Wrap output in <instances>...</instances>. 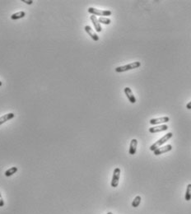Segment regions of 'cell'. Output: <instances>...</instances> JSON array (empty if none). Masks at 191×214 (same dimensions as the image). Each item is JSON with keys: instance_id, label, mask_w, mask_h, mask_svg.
Instances as JSON below:
<instances>
[{"instance_id": "1", "label": "cell", "mask_w": 191, "mask_h": 214, "mask_svg": "<svg viewBox=\"0 0 191 214\" xmlns=\"http://www.w3.org/2000/svg\"><path fill=\"white\" fill-rule=\"evenodd\" d=\"M172 136H173V134L171 133V132H170V133H167L166 135H164L163 137H161V138L159 140H157V142H156L155 143H153L152 145L150 146V151H155L156 149H157L158 148H160L161 145H163L166 142H167L168 140H170L171 138H172Z\"/></svg>"}, {"instance_id": "2", "label": "cell", "mask_w": 191, "mask_h": 214, "mask_svg": "<svg viewBox=\"0 0 191 214\" xmlns=\"http://www.w3.org/2000/svg\"><path fill=\"white\" fill-rule=\"evenodd\" d=\"M140 66L141 63L138 62V61H136V62L130 63L126 64V65L117 67L116 69H115V72H117V73H123V72L129 71V70H132V69H138V68H139Z\"/></svg>"}, {"instance_id": "3", "label": "cell", "mask_w": 191, "mask_h": 214, "mask_svg": "<svg viewBox=\"0 0 191 214\" xmlns=\"http://www.w3.org/2000/svg\"><path fill=\"white\" fill-rule=\"evenodd\" d=\"M87 12L91 13L92 15L100 16V17H109L112 14V12L110 10H100V9L95 8L92 7H90L87 9Z\"/></svg>"}, {"instance_id": "4", "label": "cell", "mask_w": 191, "mask_h": 214, "mask_svg": "<svg viewBox=\"0 0 191 214\" xmlns=\"http://www.w3.org/2000/svg\"><path fill=\"white\" fill-rule=\"evenodd\" d=\"M120 169L119 168H115L114 170L113 176H112V180H111V185L112 188H116L119 185V177H120Z\"/></svg>"}, {"instance_id": "5", "label": "cell", "mask_w": 191, "mask_h": 214, "mask_svg": "<svg viewBox=\"0 0 191 214\" xmlns=\"http://www.w3.org/2000/svg\"><path fill=\"white\" fill-rule=\"evenodd\" d=\"M172 150V145L170 144H167L166 146H163V147H160L157 149H156L155 151H153V153L155 156H159V155L164 154V153H167V152H170Z\"/></svg>"}, {"instance_id": "6", "label": "cell", "mask_w": 191, "mask_h": 214, "mask_svg": "<svg viewBox=\"0 0 191 214\" xmlns=\"http://www.w3.org/2000/svg\"><path fill=\"white\" fill-rule=\"evenodd\" d=\"M170 121V118L168 116H164V117H160V118H157V119H152L149 120V124L152 125H164L166 123Z\"/></svg>"}, {"instance_id": "7", "label": "cell", "mask_w": 191, "mask_h": 214, "mask_svg": "<svg viewBox=\"0 0 191 214\" xmlns=\"http://www.w3.org/2000/svg\"><path fill=\"white\" fill-rule=\"evenodd\" d=\"M168 129V126L166 124L164 125H160L157 126H154V127H151L149 128V132L151 134H156V133H160V132H163Z\"/></svg>"}, {"instance_id": "8", "label": "cell", "mask_w": 191, "mask_h": 214, "mask_svg": "<svg viewBox=\"0 0 191 214\" xmlns=\"http://www.w3.org/2000/svg\"><path fill=\"white\" fill-rule=\"evenodd\" d=\"M124 92H125V93L126 96H127V98H128V100L129 101L130 103H132V104L136 103V98H135V96L134 95L133 92H132V90L130 89L129 87H128V86L125 87Z\"/></svg>"}, {"instance_id": "9", "label": "cell", "mask_w": 191, "mask_h": 214, "mask_svg": "<svg viewBox=\"0 0 191 214\" xmlns=\"http://www.w3.org/2000/svg\"><path fill=\"white\" fill-rule=\"evenodd\" d=\"M84 30L91 36V38L94 41H98L99 36H97V34L92 30V28L90 27V26H86V27H84Z\"/></svg>"}, {"instance_id": "10", "label": "cell", "mask_w": 191, "mask_h": 214, "mask_svg": "<svg viewBox=\"0 0 191 214\" xmlns=\"http://www.w3.org/2000/svg\"><path fill=\"white\" fill-rule=\"evenodd\" d=\"M90 19H91V21H92V22L93 23V26L95 27V30L96 31V32H101L102 31V28L101 24H100V22L98 21L97 18H96V16L92 15L90 17Z\"/></svg>"}, {"instance_id": "11", "label": "cell", "mask_w": 191, "mask_h": 214, "mask_svg": "<svg viewBox=\"0 0 191 214\" xmlns=\"http://www.w3.org/2000/svg\"><path fill=\"white\" fill-rule=\"evenodd\" d=\"M137 146H138V140L136 138L131 140L130 145H129V149H128V153L130 155H134L137 152Z\"/></svg>"}, {"instance_id": "12", "label": "cell", "mask_w": 191, "mask_h": 214, "mask_svg": "<svg viewBox=\"0 0 191 214\" xmlns=\"http://www.w3.org/2000/svg\"><path fill=\"white\" fill-rule=\"evenodd\" d=\"M14 114L13 113H8L4 115L1 116L0 117V125H2L3 124H4L7 121H8L10 119H12V118H14Z\"/></svg>"}, {"instance_id": "13", "label": "cell", "mask_w": 191, "mask_h": 214, "mask_svg": "<svg viewBox=\"0 0 191 214\" xmlns=\"http://www.w3.org/2000/svg\"><path fill=\"white\" fill-rule=\"evenodd\" d=\"M26 16V12L24 11H20V12H15L11 16V19L12 20H18V19H21Z\"/></svg>"}, {"instance_id": "14", "label": "cell", "mask_w": 191, "mask_h": 214, "mask_svg": "<svg viewBox=\"0 0 191 214\" xmlns=\"http://www.w3.org/2000/svg\"><path fill=\"white\" fill-rule=\"evenodd\" d=\"M18 170V168L16 167H12V168H9L8 170H6L5 171V173H4V175H5V176H7V177H9V176H12V175H14L17 171Z\"/></svg>"}, {"instance_id": "15", "label": "cell", "mask_w": 191, "mask_h": 214, "mask_svg": "<svg viewBox=\"0 0 191 214\" xmlns=\"http://www.w3.org/2000/svg\"><path fill=\"white\" fill-rule=\"evenodd\" d=\"M185 199L186 201H190L191 199V184H189L187 185V189L185 191Z\"/></svg>"}, {"instance_id": "16", "label": "cell", "mask_w": 191, "mask_h": 214, "mask_svg": "<svg viewBox=\"0 0 191 214\" xmlns=\"http://www.w3.org/2000/svg\"><path fill=\"white\" fill-rule=\"evenodd\" d=\"M141 200H142V198L140 196H136L134 198V199L133 200L132 202V207L133 208H138L139 204L141 203Z\"/></svg>"}, {"instance_id": "17", "label": "cell", "mask_w": 191, "mask_h": 214, "mask_svg": "<svg viewBox=\"0 0 191 214\" xmlns=\"http://www.w3.org/2000/svg\"><path fill=\"white\" fill-rule=\"evenodd\" d=\"M98 21L100 24H105V25H109L111 23V20L108 18H104V17H101L98 18Z\"/></svg>"}, {"instance_id": "18", "label": "cell", "mask_w": 191, "mask_h": 214, "mask_svg": "<svg viewBox=\"0 0 191 214\" xmlns=\"http://www.w3.org/2000/svg\"><path fill=\"white\" fill-rule=\"evenodd\" d=\"M4 206V201H3V197H2V194L0 193V208H2Z\"/></svg>"}, {"instance_id": "19", "label": "cell", "mask_w": 191, "mask_h": 214, "mask_svg": "<svg viewBox=\"0 0 191 214\" xmlns=\"http://www.w3.org/2000/svg\"><path fill=\"white\" fill-rule=\"evenodd\" d=\"M21 2L27 3V4H28V5H31V4H32L33 3L32 0H21Z\"/></svg>"}, {"instance_id": "20", "label": "cell", "mask_w": 191, "mask_h": 214, "mask_svg": "<svg viewBox=\"0 0 191 214\" xmlns=\"http://www.w3.org/2000/svg\"><path fill=\"white\" fill-rule=\"evenodd\" d=\"M186 109H188V110H191V101H189L188 104L186 105Z\"/></svg>"}, {"instance_id": "21", "label": "cell", "mask_w": 191, "mask_h": 214, "mask_svg": "<svg viewBox=\"0 0 191 214\" xmlns=\"http://www.w3.org/2000/svg\"><path fill=\"white\" fill-rule=\"evenodd\" d=\"M106 214H113V213H112L111 212H107V213H106Z\"/></svg>"}, {"instance_id": "22", "label": "cell", "mask_w": 191, "mask_h": 214, "mask_svg": "<svg viewBox=\"0 0 191 214\" xmlns=\"http://www.w3.org/2000/svg\"><path fill=\"white\" fill-rule=\"evenodd\" d=\"M2 85H3V83H2V82H1V81H0V86H2Z\"/></svg>"}]
</instances>
